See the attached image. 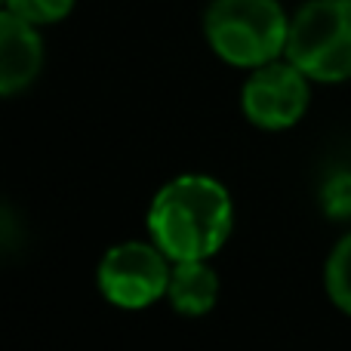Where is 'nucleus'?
Segmentation results:
<instances>
[{"instance_id":"nucleus-1","label":"nucleus","mask_w":351,"mask_h":351,"mask_svg":"<svg viewBox=\"0 0 351 351\" xmlns=\"http://www.w3.org/2000/svg\"><path fill=\"white\" fill-rule=\"evenodd\" d=\"M231 197L210 176H179L152 200L148 231L152 241L179 259H210L231 234Z\"/></svg>"},{"instance_id":"nucleus-2","label":"nucleus","mask_w":351,"mask_h":351,"mask_svg":"<svg viewBox=\"0 0 351 351\" xmlns=\"http://www.w3.org/2000/svg\"><path fill=\"white\" fill-rule=\"evenodd\" d=\"M213 53L237 68H259L287 49L290 19L278 0H213L204 19Z\"/></svg>"},{"instance_id":"nucleus-3","label":"nucleus","mask_w":351,"mask_h":351,"mask_svg":"<svg viewBox=\"0 0 351 351\" xmlns=\"http://www.w3.org/2000/svg\"><path fill=\"white\" fill-rule=\"evenodd\" d=\"M284 56L311 80H351V0H308L290 19Z\"/></svg>"},{"instance_id":"nucleus-4","label":"nucleus","mask_w":351,"mask_h":351,"mask_svg":"<svg viewBox=\"0 0 351 351\" xmlns=\"http://www.w3.org/2000/svg\"><path fill=\"white\" fill-rule=\"evenodd\" d=\"M167 259L170 256L158 243H117L99 262V290L117 308H148L160 296H167V287H170Z\"/></svg>"},{"instance_id":"nucleus-5","label":"nucleus","mask_w":351,"mask_h":351,"mask_svg":"<svg viewBox=\"0 0 351 351\" xmlns=\"http://www.w3.org/2000/svg\"><path fill=\"white\" fill-rule=\"evenodd\" d=\"M308 74L287 62H268L253 68L250 80L243 84L241 108L250 123L259 130H290L308 108Z\"/></svg>"},{"instance_id":"nucleus-6","label":"nucleus","mask_w":351,"mask_h":351,"mask_svg":"<svg viewBox=\"0 0 351 351\" xmlns=\"http://www.w3.org/2000/svg\"><path fill=\"white\" fill-rule=\"evenodd\" d=\"M43 65V40L34 25L6 10L0 16V93L16 96L34 84Z\"/></svg>"},{"instance_id":"nucleus-7","label":"nucleus","mask_w":351,"mask_h":351,"mask_svg":"<svg viewBox=\"0 0 351 351\" xmlns=\"http://www.w3.org/2000/svg\"><path fill=\"white\" fill-rule=\"evenodd\" d=\"M219 296V278L206 259H179L170 271V287H167V299L179 315L197 317L216 305Z\"/></svg>"},{"instance_id":"nucleus-8","label":"nucleus","mask_w":351,"mask_h":351,"mask_svg":"<svg viewBox=\"0 0 351 351\" xmlns=\"http://www.w3.org/2000/svg\"><path fill=\"white\" fill-rule=\"evenodd\" d=\"M327 293L339 311L351 315V234H346L327 259Z\"/></svg>"},{"instance_id":"nucleus-9","label":"nucleus","mask_w":351,"mask_h":351,"mask_svg":"<svg viewBox=\"0 0 351 351\" xmlns=\"http://www.w3.org/2000/svg\"><path fill=\"white\" fill-rule=\"evenodd\" d=\"M6 10L31 25H53L74 10V0H3Z\"/></svg>"},{"instance_id":"nucleus-10","label":"nucleus","mask_w":351,"mask_h":351,"mask_svg":"<svg viewBox=\"0 0 351 351\" xmlns=\"http://www.w3.org/2000/svg\"><path fill=\"white\" fill-rule=\"evenodd\" d=\"M324 210L330 216H351V173H339L324 185Z\"/></svg>"}]
</instances>
